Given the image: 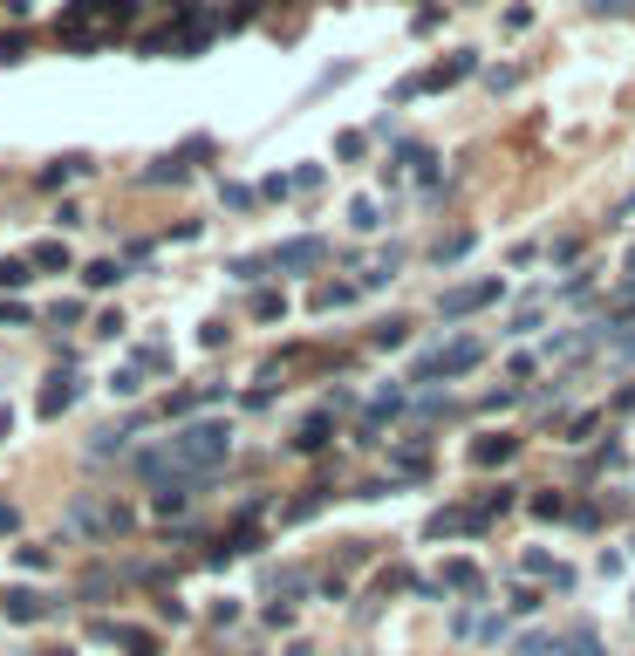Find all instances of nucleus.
<instances>
[{
    "mask_svg": "<svg viewBox=\"0 0 635 656\" xmlns=\"http://www.w3.org/2000/svg\"><path fill=\"white\" fill-rule=\"evenodd\" d=\"M519 656H554V636H519Z\"/></svg>",
    "mask_w": 635,
    "mask_h": 656,
    "instance_id": "b1692460",
    "label": "nucleus"
},
{
    "mask_svg": "<svg viewBox=\"0 0 635 656\" xmlns=\"http://www.w3.org/2000/svg\"><path fill=\"white\" fill-rule=\"evenodd\" d=\"M403 328H410V322H383V328H376V349H397V342H403Z\"/></svg>",
    "mask_w": 635,
    "mask_h": 656,
    "instance_id": "4be33fe9",
    "label": "nucleus"
},
{
    "mask_svg": "<svg viewBox=\"0 0 635 656\" xmlns=\"http://www.w3.org/2000/svg\"><path fill=\"white\" fill-rule=\"evenodd\" d=\"M137 656H151V642H144V650H137Z\"/></svg>",
    "mask_w": 635,
    "mask_h": 656,
    "instance_id": "a878e982",
    "label": "nucleus"
},
{
    "mask_svg": "<svg viewBox=\"0 0 635 656\" xmlns=\"http://www.w3.org/2000/svg\"><path fill=\"white\" fill-rule=\"evenodd\" d=\"M485 301H499V281H479V287H451V295H444V314H472V308H485Z\"/></svg>",
    "mask_w": 635,
    "mask_h": 656,
    "instance_id": "0eeeda50",
    "label": "nucleus"
},
{
    "mask_svg": "<svg viewBox=\"0 0 635 656\" xmlns=\"http://www.w3.org/2000/svg\"><path fill=\"white\" fill-rule=\"evenodd\" d=\"M479 362V342H451V349H431V356L410 362V383H444V376H465Z\"/></svg>",
    "mask_w": 635,
    "mask_h": 656,
    "instance_id": "f03ea898",
    "label": "nucleus"
},
{
    "mask_svg": "<svg viewBox=\"0 0 635 656\" xmlns=\"http://www.w3.org/2000/svg\"><path fill=\"white\" fill-rule=\"evenodd\" d=\"M594 424H602V417H594V410H581V417H574V424H567V445H581V437H588V431H594Z\"/></svg>",
    "mask_w": 635,
    "mask_h": 656,
    "instance_id": "412c9836",
    "label": "nucleus"
},
{
    "mask_svg": "<svg viewBox=\"0 0 635 656\" xmlns=\"http://www.w3.org/2000/svg\"><path fill=\"white\" fill-rule=\"evenodd\" d=\"M444 581H451V588H472V595H485V575H479V567H465V561H451V567H444Z\"/></svg>",
    "mask_w": 635,
    "mask_h": 656,
    "instance_id": "f8f14e48",
    "label": "nucleus"
},
{
    "mask_svg": "<svg viewBox=\"0 0 635 656\" xmlns=\"http://www.w3.org/2000/svg\"><path fill=\"white\" fill-rule=\"evenodd\" d=\"M506 609H512V615H533V609H540V595H533V588H512Z\"/></svg>",
    "mask_w": 635,
    "mask_h": 656,
    "instance_id": "6ab92c4d",
    "label": "nucleus"
},
{
    "mask_svg": "<svg viewBox=\"0 0 635 656\" xmlns=\"http://www.w3.org/2000/svg\"><path fill=\"white\" fill-rule=\"evenodd\" d=\"M103 14L109 21H130V14H137V0H103Z\"/></svg>",
    "mask_w": 635,
    "mask_h": 656,
    "instance_id": "393cba45",
    "label": "nucleus"
},
{
    "mask_svg": "<svg viewBox=\"0 0 635 656\" xmlns=\"http://www.w3.org/2000/svg\"><path fill=\"white\" fill-rule=\"evenodd\" d=\"M21 48H28V34H21V28L0 34V62H21Z\"/></svg>",
    "mask_w": 635,
    "mask_h": 656,
    "instance_id": "a211bd4d",
    "label": "nucleus"
},
{
    "mask_svg": "<svg viewBox=\"0 0 635 656\" xmlns=\"http://www.w3.org/2000/svg\"><path fill=\"white\" fill-rule=\"evenodd\" d=\"M0 287H28V260H0Z\"/></svg>",
    "mask_w": 635,
    "mask_h": 656,
    "instance_id": "2eb2a0df",
    "label": "nucleus"
},
{
    "mask_svg": "<svg viewBox=\"0 0 635 656\" xmlns=\"http://www.w3.org/2000/svg\"><path fill=\"white\" fill-rule=\"evenodd\" d=\"M96 172V157H82V151H69V157H55V164H48V172L42 178H34V185H42V192H62L69 185V178H89Z\"/></svg>",
    "mask_w": 635,
    "mask_h": 656,
    "instance_id": "20e7f679",
    "label": "nucleus"
},
{
    "mask_svg": "<svg viewBox=\"0 0 635 656\" xmlns=\"http://www.w3.org/2000/svg\"><path fill=\"white\" fill-rule=\"evenodd\" d=\"M226 458V424H185L171 445H151L137 458L151 479H191V465H219Z\"/></svg>",
    "mask_w": 635,
    "mask_h": 656,
    "instance_id": "f257e3e1",
    "label": "nucleus"
},
{
    "mask_svg": "<svg viewBox=\"0 0 635 656\" xmlns=\"http://www.w3.org/2000/svg\"><path fill=\"white\" fill-rule=\"evenodd\" d=\"M533 513H540V520H560V513H567V500H560V492H540V500H533Z\"/></svg>",
    "mask_w": 635,
    "mask_h": 656,
    "instance_id": "f3484780",
    "label": "nucleus"
},
{
    "mask_svg": "<svg viewBox=\"0 0 635 656\" xmlns=\"http://www.w3.org/2000/svg\"><path fill=\"white\" fill-rule=\"evenodd\" d=\"M266 267H314L322 260V239H287V247H274V253H260Z\"/></svg>",
    "mask_w": 635,
    "mask_h": 656,
    "instance_id": "423d86ee",
    "label": "nucleus"
},
{
    "mask_svg": "<svg viewBox=\"0 0 635 656\" xmlns=\"http://www.w3.org/2000/svg\"><path fill=\"white\" fill-rule=\"evenodd\" d=\"M76 397H82V383H76V376H62V383H55V390L42 397V417H62V410L76 404Z\"/></svg>",
    "mask_w": 635,
    "mask_h": 656,
    "instance_id": "1a4fd4ad",
    "label": "nucleus"
},
{
    "mask_svg": "<svg viewBox=\"0 0 635 656\" xmlns=\"http://www.w3.org/2000/svg\"><path fill=\"white\" fill-rule=\"evenodd\" d=\"M472 253V239H444V247H437V267H451V260H465Z\"/></svg>",
    "mask_w": 635,
    "mask_h": 656,
    "instance_id": "aec40b11",
    "label": "nucleus"
},
{
    "mask_svg": "<svg viewBox=\"0 0 635 656\" xmlns=\"http://www.w3.org/2000/svg\"><path fill=\"white\" fill-rule=\"evenodd\" d=\"M7 615H14V623H34V615H48V602L42 595H7Z\"/></svg>",
    "mask_w": 635,
    "mask_h": 656,
    "instance_id": "9b49d317",
    "label": "nucleus"
},
{
    "mask_svg": "<svg viewBox=\"0 0 635 656\" xmlns=\"http://www.w3.org/2000/svg\"><path fill=\"white\" fill-rule=\"evenodd\" d=\"M349 226H356V233H369V226H383V219H376V199H356V205H349Z\"/></svg>",
    "mask_w": 635,
    "mask_h": 656,
    "instance_id": "ddd939ff",
    "label": "nucleus"
},
{
    "mask_svg": "<svg viewBox=\"0 0 635 656\" xmlns=\"http://www.w3.org/2000/svg\"><path fill=\"white\" fill-rule=\"evenodd\" d=\"M280 308H287L280 295H260V301H253V314H260V322H280Z\"/></svg>",
    "mask_w": 635,
    "mask_h": 656,
    "instance_id": "5701e85b",
    "label": "nucleus"
},
{
    "mask_svg": "<svg viewBox=\"0 0 635 656\" xmlns=\"http://www.w3.org/2000/svg\"><path fill=\"white\" fill-rule=\"evenodd\" d=\"M328 431H335V424H328V410L301 417V431H294V452H322V445H328Z\"/></svg>",
    "mask_w": 635,
    "mask_h": 656,
    "instance_id": "6e6552de",
    "label": "nucleus"
},
{
    "mask_svg": "<svg viewBox=\"0 0 635 656\" xmlns=\"http://www.w3.org/2000/svg\"><path fill=\"white\" fill-rule=\"evenodd\" d=\"M512 458H519V437H512V431L472 437V465H512Z\"/></svg>",
    "mask_w": 635,
    "mask_h": 656,
    "instance_id": "7ed1b4c3",
    "label": "nucleus"
},
{
    "mask_svg": "<svg viewBox=\"0 0 635 656\" xmlns=\"http://www.w3.org/2000/svg\"><path fill=\"white\" fill-rule=\"evenodd\" d=\"M82 281H89L96 295H109V287L124 281V267H117V260H96V267H82Z\"/></svg>",
    "mask_w": 635,
    "mask_h": 656,
    "instance_id": "9d476101",
    "label": "nucleus"
},
{
    "mask_svg": "<svg viewBox=\"0 0 635 656\" xmlns=\"http://www.w3.org/2000/svg\"><path fill=\"white\" fill-rule=\"evenodd\" d=\"M34 260H42V267H69V247H62V239H42V247H34Z\"/></svg>",
    "mask_w": 635,
    "mask_h": 656,
    "instance_id": "4468645a",
    "label": "nucleus"
},
{
    "mask_svg": "<svg viewBox=\"0 0 635 656\" xmlns=\"http://www.w3.org/2000/svg\"><path fill=\"white\" fill-rule=\"evenodd\" d=\"M472 69H479V55H472V48H458L451 62H437L431 76H417V89H451V82H465Z\"/></svg>",
    "mask_w": 635,
    "mask_h": 656,
    "instance_id": "39448f33",
    "label": "nucleus"
},
{
    "mask_svg": "<svg viewBox=\"0 0 635 656\" xmlns=\"http://www.w3.org/2000/svg\"><path fill=\"white\" fill-rule=\"evenodd\" d=\"M567 656H602V636H594V629H581V636L567 642Z\"/></svg>",
    "mask_w": 635,
    "mask_h": 656,
    "instance_id": "dca6fc26",
    "label": "nucleus"
}]
</instances>
